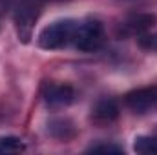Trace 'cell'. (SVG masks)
Instances as JSON below:
<instances>
[{
	"label": "cell",
	"mask_w": 157,
	"mask_h": 155,
	"mask_svg": "<svg viewBox=\"0 0 157 155\" xmlns=\"http://www.w3.org/2000/svg\"><path fill=\"white\" fill-rule=\"evenodd\" d=\"M78 22L71 18L57 20L49 26H46L39 35V46L42 49H62L70 44H73L75 31Z\"/></svg>",
	"instance_id": "cell-1"
},
{
	"label": "cell",
	"mask_w": 157,
	"mask_h": 155,
	"mask_svg": "<svg viewBox=\"0 0 157 155\" xmlns=\"http://www.w3.org/2000/svg\"><path fill=\"white\" fill-rule=\"evenodd\" d=\"M26 150V144L22 142V139L7 135V137H0V155L4 153H20Z\"/></svg>",
	"instance_id": "cell-10"
},
{
	"label": "cell",
	"mask_w": 157,
	"mask_h": 155,
	"mask_svg": "<svg viewBox=\"0 0 157 155\" xmlns=\"http://www.w3.org/2000/svg\"><path fill=\"white\" fill-rule=\"evenodd\" d=\"M106 40V33H104V26L95 20V18H88L78 22L77 31H75V39H73V46L78 51L84 53H91L102 47Z\"/></svg>",
	"instance_id": "cell-2"
},
{
	"label": "cell",
	"mask_w": 157,
	"mask_h": 155,
	"mask_svg": "<svg viewBox=\"0 0 157 155\" xmlns=\"http://www.w3.org/2000/svg\"><path fill=\"white\" fill-rule=\"evenodd\" d=\"M133 150L141 155H157V137L141 135L133 142Z\"/></svg>",
	"instance_id": "cell-9"
},
{
	"label": "cell",
	"mask_w": 157,
	"mask_h": 155,
	"mask_svg": "<svg viewBox=\"0 0 157 155\" xmlns=\"http://www.w3.org/2000/svg\"><path fill=\"white\" fill-rule=\"evenodd\" d=\"M117 117H119V104L113 99H102L91 110V119L99 124L113 122Z\"/></svg>",
	"instance_id": "cell-7"
},
{
	"label": "cell",
	"mask_w": 157,
	"mask_h": 155,
	"mask_svg": "<svg viewBox=\"0 0 157 155\" xmlns=\"http://www.w3.org/2000/svg\"><path fill=\"white\" fill-rule=\"evenodd\" d=\"M126 106L139 115L157 112V86L130 91L126 95Z\"/></svg>",
	"instance_id": "cell-4"
},
{
	"label": "cell",
	"mask_w": 157,
	"mask_h": 155,
	"mask_svg": "<svg viewBox=\"0 0 157 155\" xmlns=\"http://www.w3.org/2000/svg\"><path fill=\"white\" fill-rule=\"evenodd\" d=\"M48 131L59 141H68L75 137V126L70 119H53L48 124Z\"/></svg>",
	"instance_id": "cell-8"
},
{
	"label": "cell",
	"mask_w": 157,
	"mask_h": 155,
	"mask_svg": "<svg viewBox=\"0 0 157 155\" xmlns=\"http://www.w3.org/2000/svg\"><path fill=\"white\" fill-rule=\"evenodd\" d=\"M44 2H48V0H22V4L17 7L15 26H17L18 39L22 42H29V39H31L35 22L39 18Z\"/></svg>",
	"instance_id": "cell-3"
},
{
	"label": "cell",
	"mask_w": 157,
	"mask_h": 155,
	"mask_svg": "<svg viewBox=\"0 0 157 155\" xmlns=\"http://www.w3.org/2000/svg\"><path fill=\"white\" fill-rule=\"evenodd\" d=\"M42 97L44 102L51 108H64L70 106L75 100V89L68 84H53L48 82L42 88Z\"/></svg>",
	"instance_id": "cell-6"
},
{
	"label": "cell",
	"mask_w": 157,
	"mask_h": 155,
	"mask_svg": "<svg viewBox=\"0 0 157 155\" xmlns=\"http://www.w3.org/2000/svg\"><path fill=\"white\" fill-rule=\"evenodd\" d=\"M155 15L152 13H137V15H132L128 17L121 28H119V35L121 37H141V35H146L154 26H155Z\"/></svg>",
	"instance_id": "cell-5"
},
{
	"label": "cell",
	"mask_w": 157,
	"mask_h": 155,
	"mask_svg": "<svg viewBox=\"0 0 157 155\" xmlns=\"http://www.w3.org/2000/svg\"><path fill=\"white\" fill-rule=\"evenodd\" d=\"M139 46L143 47V49H146V51H157V33H146V35H141L139 39Z\"/></svg>",
	"instance_id": "cell-11"
},
{
	"label": "cell",
	"mask_w": 157,
	"mask_h": 155,
	"mask_svg": "<svg viewBox=\"0 0 157 155\" xmlns=\"http://www.w3.org/2000/svg\"><path fill=\"white\" fill-rule=\"evenodd\" d=\"M88 152H102V153H122V148L115 144H93L88 148Z\"/></svg>",
	"instance_id": "cell-12"
}]
</instances>
